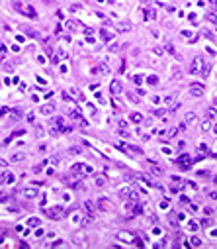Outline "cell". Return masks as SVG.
Here are the masks:
<instances>
[{
    "label": "cell",
    "mask_w": 217,
    "mask_h": 249,
    "mask_svg": "<svg viewBox=\"0 0 217 249\" xmlns=\"http://www.w3.org/2000/svg\"><path fill=\"white\" fill-rule=\"evenodd\" d=\"M12 6H14V10H18L20 14L28 16V18H35V16H37L35 8H33V6H26L24 2H18V0H14V2H12Z\"/></svg>",
    "instance_id": "1"
},
{
    "label": "cell",
    "mask_w": 217,
    "mask_h": 249,
    "mask_svg": "<svg viewBox=\"0 0 217 249\" xmlns=\"http://www.w3.org/2000/svg\"><path fill=\"white\" fill-rule=\"evenodd\" d=\"M45 216L51 220H61L65 216V208L63 206H55V208H45Z\"/></svg>",
    "instance_id": "2"
},
{
    "label": "cell",
    "mask_w": 217,
    "mask_h": 249,
    "mask_svg": "<svg viewBox=\"0 0 217 249\" xmlns=\"http://www.w3.org/2000/svg\"><path fill=\"white\" fill-rule=\"evenodd\" d=\"M188 90H190V94H192V96H196V98L203 96V85H199V83H192Z\"/></svg>",
    "instance_id": "3"
},
{
    "label": "cell",
    "mask_w": 217,
    "mask_h": 249,
    "mask_svg": "<svg viewBox=\"0 0 217 249\" xmlns=\"http://www.w3.org/2000/svg\"><path fill=\"white\" fill-rule=\"evenodd\" d=\"M202 67H203V59L202 57H196L192 61V65H190V73H192V75H198L199 71H202Z\"/></svg>",
    "instance_id": "4"
},
{
    "label": "cell",
    "mask_w": 217,
    "mask_h": 249,
    "mask_svg": "<svg viewBox=\"0 0 217 249\" xmlns=\"http://www.w3.org/2000/svg\"><path fill=\"white\" fill-rule=\"evenodd\" d=\"M121 90H123V85H121V80H112V83H110V92L112 94H115V96H118V94H121Z\"/></svg>",
    "instance_id": "5"
},
{
    "label": "cell",
    "mask_w": 217,
    "mask_h": 249,
    "mask_svg": "<svg viewBox=\"0 0 217 249\" xmlns=\"http://www.w3.org/2000/svg\"><path fill=\"white\" fill-rule=\"evenodd\" d=\"M96 206H98V208H100V210H102V212H108L110 208H112V202H110L108 198H100V200H98V204H96Z\"/></svg>",
    "instance_id": "6"
},
{
    "label": "cell",
    "mask_w": 217,
    "mask_h": 249,
    "mask_svg": "<svg viewBox=\"0 0 217 249\" xmlns=\"http://www.w3.org/2000/svg\"><path fill=\"white\" fill-rule=\"evenodd\" d=\"M84 208H86V212H88V216H90V218H94V216H96V206L90 202V200H86V202H84Z\"/></svg>",
    "instance_id": "7"
},
{
    "label": "cell",
    "mask_w": 217,
    "mask_h": 249,
    "mask_svg": "<svg viewBox=\"0 0 217 249\" xmlns=\"http://www.w3.org/2000/svg\"><path fill=\"white\" fill-rule=\"evenodd\" d=\"M53 112H55V106H53V104H45V106H41V114H45V116H51Z\"/></svg>",
    "instance_id": "8"
},
{
    "label": "cell",
    "mask_w": 217,
    "mask_h": 249,
    "mask_svg": "<svg viewBox=\"0 0 217 249\" xmlns=\"http://www.w3.org/2000/svg\"><path fill=\"white\" fill-rule=\"evenodd\" d=\"M129 29H131L129 22H118V32H129Z\"/></svg>",
    "instance_id": "9"
},
{
    "label": "cell",
    "mask_w": 217,
    "mask_h": 249,
    "mask_svg": "<svg viewBox=\"0 0 217 249\" xmlns=\"http://www.w3.org/2000/svg\"><path fill=\"white\" fill-rule=\"evenodd\" d=\"M94 184L96 186H106V177H102V175H98V177H94Z\"/></svg>",
    "instance_id": "10"
},
{
    "label": "cell",
    "mask_w": 217,
    "mask_h": 249,
    "mask_svg": "<svg viewBox=\"0 0 217 249\" xmlns=\"http://www.w3.org/2000/svg\"><path fill=\"white\" fill-rule=\"evenodd\" d=\"M178 163L182 165V167H190V165H192V159H190L188 155H182V157L178 159Z\"/></svg>",
    "instance_id": "11"
},
{
    "label": "cell",
    "mask_w": 217,
    "mask_h": 249,
    "mask_svg": "<svg viewBox=\"0 0 217 249\" xmlns=\"http://www.w3.org/2000/svg\"><path fill=\"white\" fill-rule=\"evenodd\" d=\"M24 159H26L24 153H14V155L10 157V161H12V163H20V161H24Z\"/></svg>",
    "instance_id": "12"
},
{
    "label": "cell",
    "mask_w": 217,
    "mask_h": 249,
    "mask_svg": "<svg viewBox=\"0 0 217 249\" xmlns=\"http://www.w3.org/2000/svg\"><path fill=\"white\" fill-rule=\"evenodd\" d=\"M205 116H208V120H217V110L215 108H208Z\"/></svg>",
    "instance_id": "13"
},
{
    "label": "cell",
    "mask_w": 217,
    "mask_h": 249,
    "mask_svg": "<svg viewBox=\"0 0 217 249\" xmlns=\"http://www.w3.org/2000/svg\"><path fill=\"white\" fill-rule=\"evenodd\" d=\"M35 194H37V190H35V188H26V190H24V196L26 198H33Z\"/></svg>",
    "instance_id": "14"
},
{
    "label": "cell",
    "mask_w": 217,
    "mask_h": 249,
    "mask_svg": "<svg viewBox=\"0 0 217 249\" xmlns=\"http://www.w3.org/2000/svg\"><path fill=\"white\" fill-rule=\"evenodd\" d=\"M131 122L141 124V122H143V116H141V114H137V112H133V114H131Z\"/></svg>",
    "instance_id": "15"
},
{
    "label": "cell",
    "mask_w": 217,
    "mask_h": 249,
    "mask_svg": "<svg viewBox=\"0 0 217 249\" xmlns=\"http://www.w3.org/2000/svg\"><path fill=\"white\" fill-rule=\"evenodd\" d=\"M194 122H196V114H194V112L186 114V124H194Z\"/></svg>",
    "instance_id": "16"
},
{
    "label": "cell",
    "mask_w": 217,
    "mask_h": 249,
    "mask_svg": "<svg viewBox=\"0 0 217 249\" xmlns=\"http://www.w3.org/2000/svg\"><path fill=\"white\" fill-rule=\"evenodd\" d=\"M199 73H202L203 77H208V75H209V65H208V63H203V67H202V71H199Z\"/></svg>",
    "instance_id": "17"
},
{
    "label": "cell",
    "mask_w": 217,
    "mask_h": 249,
    "mask_svg": "<svg viewBox=\"0 0 217 249\" xmlns=\"http://www.w3.org/2000/svg\"><path fill=\"white\" fill-rule=\"evenodd\" d=\"M29 226H31V228H37L39 226V220H37V218H29Z\"/></svg>",
    "instance_id": "18"
},
{
    "label": "cell",
    "mask_w": 217,
    "mask_h": 249,
    "mask_svg": "<svg viewBox=\"0 0 217 249\" xmlns=\"http://www.w3.org/2000/svg\"><path fill=\"white\" fill-rule=\"evenodd\" d=\"M102 38H104L106 41H110V39H112L113 35H112V33H108V32H106V29H102Z\"/></svg>",
    "instance_id": "19"
},
{
    "label": "cell",
    "mask_w": 217,
    "mask_h": 249,
    "mask_svg": "<svg viewBox=\"0 0 217 249\" xmlns=\"http://www.w3.org/2000/svg\"><path fill=\"white\" fill-rule=\"evenodd\" d=\"M84 175H94V169L88 167V165H84Z\"/></svg>",
    "instance_id": "20"
},
{
    "label": "cell",
    "mask_w": 217,
    "mask_h": 249,
    "mask_svg": "<svg viewBox=\"0 0 217 249\" xmlns=\"http://www.w3.org/2000/svg\"><path fill=\"white\" fill-rule=\"evenodd\" d=\"M192 245H196V247L202 245V239H199V237H192Z\"/></svg>",
    "instance_id": "21"
},
{
    "label": "cell",
    "mask_w": 217,
    "mask_h": 249,
    "mask_svg": "<svg viewBox=\"0 0 217 249\" xmlns=\"http://www.w3.org/2000/svg\"><path fill=\"white\" fill-rule=\"evenodd\" d=\"M129 98H131V102H139V98H137L133 92H129Z\"/></svg>",
    "instance_id": "22"
},
{
    "label": "cell",
    "mask_w": 217,
    "mask_h": 249,
    "mask_svg": "<svg viewBox=\"0 0 217 249\" xmlns=\"http://www.w3.org/2000/svg\"><path fill=\"white\" fill-rule=\"evenodd\" d=\"M153 114H155V116H164V110H155Z\"/></svg>",
    "instance_id": "23"
},
{
    "label": "cell",
    "mask_w": 217,
    "mask_h": 249,
    "mask_svg": "<svg viewBox=\"0 0 217 249\" xmlns=\"http://www.w3.org/2000/svg\"><path fill=\"white\" fill-rule=\"evenodd\" d=\"M198 149H199V151H202V153H205V151H208V147H205V143H202V145H199V147H198Z\"/></svg>",
    "instance_id": "24"
},
{
    "label": "cell",
    "mask_w": 217,
    "mask_h": 249,
    "mask_svg": "<svg viewBox=\"0 0 217 249\" xmlns=\"http://www.w3.org/2000/svg\"><path fill=\"white\" fill-rule=\"evenodd\" d=\"M208 18H209V20H211V22H217V14H209V16H208Z\"/></svg>",
    "instance_id": "25"
},
{
    "label": "cell",
    "mask_w": 217,
    "mask_h": 249,
    "mask_svg": "<svg viewBox=\"0 0 217 249\" xmlns=\"http://www.w3.org/2000/svg\"><path fill=\"white\" fill-rule=\"evenodd\" d=\"M149 83H151V85H156V83H159V79H155V77H151V79H149Z\"/></svg>",
    "instance_id": "26"
},
{
    "label": "cell",
    "mask_w": 217,
    "mask_h": 249,
    "mask_svg": "<svg viewBox=\"0 0 217 249\" xmlns=\"http://www.w3.org/2000/svg\"><path fill=\"white\" fill-rule=\"evenodd\" d=\"M209 224H211V222H209V220H202V226H203V228H208Z\"/></svg>",
    "instance_id": "27"
},
{
    "label": "cell",
    "mask_w": 217,
    "mask_h": 249,
    "mask_svg": "<svg viewBox=\"0 0 217 249\" xmlns=\"http://www.w3.org/2000/svg\"><path fill=\"white\" fill-rule=\"evenodd\" d=\"M143 4H147V6H151V4H153V0H143Z\"/></svg>",
    "instance_id": "28"
},
{
    "label": "cell",
    "mask_w": 217,
    "mask_h": 249,
    "mask_svg": "<svg viewBox=\"0 0 217 249\" xmlns=\"http://www.w3.org/2000/svg\"><path fill=\"white\" fill-rule=\"evenodd\" d=\"M213 133H215V136H217V124H215V126H213Z\"/></svg>",
    "instance_id": "29"
},
{
    "label": "cell",
    "mask_w": 217,
    "mask_h": 249,
    "mask_svg": "<svg viewBox=\"0 0 217 249\" xmlns=\"http://www.w3.org/2000/svg\"><path fill=\"white\" fill-rule=\"evenodd\" d=\"M45 2H49V4H53V2H55V0H45Z\"/></svg>",
    "instance_id": "30"
},
{
    "label": "cell",
    "mask_w": 217,
    "mask_h": 249,
    "mask_svg": "<svg viewBox=\"0 0 217 249\" xmlns=\"http://www.w3.org/2000/svg\"><path fill=\"white\" fill-rule=\"evenodd\" d=\"M110 2H113V0H110Z\"/></svg>",
    "instance_id": "31"
}]
</instances>
